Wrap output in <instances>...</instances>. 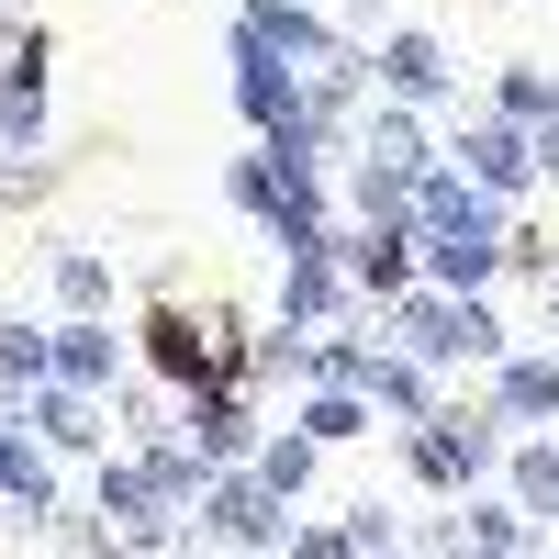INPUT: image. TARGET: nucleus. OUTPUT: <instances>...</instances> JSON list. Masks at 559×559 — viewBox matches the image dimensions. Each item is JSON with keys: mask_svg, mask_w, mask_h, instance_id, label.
<instances>
[{"mask_svg": "<svg viewBox=\"0 0 559 559\" xmlns=\"http://www.w3.org/2000/svg\"><path fill=\"white\" fill-rule=\"evenodd\" d=\"M392 324H403V358H426V369H448V358H503V324H492V302H471V292H392Z\"/></svg>", "mask_w": 559, "mask_h": 559, "instance_id": "nucleus-1", "label": "nucleus"}, {"mask_svg": "<svg viewBox=\"0 0 559 559\" xmlns=\"http://www.w3.org/2000/svg\"><path fill=\"white\" fill-rule=\"evenodd\" d=\"M292 492H269L258 471H224V481H202V537H236V548H292V515H280Z\"/></svg>", "mask_w": 559, "mask_h": 559, "instance_id": "nucleus-2", "label": "nucleus"}, {"mask_svg": "<svg viewBox=\"0 0 559 559\" xmlns=\"http://www.w3.org/2000/svg\"><path fill=\"white\" fill-rule=\"evenodd\" d=\"M459 168H471L481 191H503V202H515L526 179H537V134H526L515 112H492V123H471V134H459Z\"/></svg>", "mask_w": 559, "mask_h": 559, "instance_id": "nucleus-3", "label": "nucleus"}, {"mask_svg": "<svg viewBox=\"0 0 559 559\" xmlns=\"http://www.w3.org/2000/svg\"><path fill=\"white\" fill-rule=\"evenodd\" d=\"M57 381H79V392H112L123 381V336H112V324H57Z\"/></svg>", "mask_w": 559, "mask_h": 559, "instance_id": "nucleus-4", "label": "nucleus"}, {"mask_svg": "<svg viewBox=\"0 0 559 559\" xmlns=\"http://www.w3.org/2000/svg\"><path fill=\"white\" fill-rule=\"evenodd\" d=\"M492 414H503V426L559 414V358H492Z\"/></svg>", "mask_w": 559, "mask_h": 559, "instance_id": "nucleus-5", "label": "nucleus"}, {"mask_svg": "<svg viewBox=\"0 0 559 559\" xmlns=\"http://www.w3.org/2000/svg\"><path fill=\"white\" fill-rule=\"evenodd\" d=\"M381 90H392V102H448V57H437V34H392V45H381Z\"/></svg>", "mask_w": 559, "mask_h": 559, "instance_id": "nucleus-6", "label": "nucleus"}, {"mask_svg": "<svg viewBox=\"0 0 559 559\" xmlns=\"http://www.w3.org/2000/svg\"><path fill=\"white\" fill-rule=\"evenodd\" d=\"M437 548H526V503H459Z\"/></svg>", "mask_w": 559, "mask_h": 559, "instance_id": "nucleus-7", "label": "nucleus"}, {"mask_svg": "<svg viewBox=\"0 0 559 559\" xmlns=\"http://www.w3.org/2000/svg\"><path fill=\"white\" fill-rule=\"evenodd\" d=\"M302 437H313V448H347V437H369V392H347V381H324V392L302 403Z\"/></svg>", "mask_w": 559, "mask_h": 559, "instance_id": "nucleus-8", "label": "nucleus"}, {"mask_svg": "<svg viewBox=\"0 0 559 559\" xmlns=\"http://www.w3.org/2000/svg\"><path fill=\"white\" fill-rule=\"evenodd\" d=\"M57 302H68V313H102V302H112V269L90 258V247H57Z\"/></svg>", "mask_w": 559, "mask_h": 559, "instance_id": "nucleus-9", "label": "nucleus"}, {"mask_svg": "<svg viewBox=\"0 0 559 559\" xmlns=\"http://www.w3.org/2000/svg\"><path fill=\"white\" fill-rule=\"evenodd\" d=\"M492 102L515 112V123H548V112H559V79H548V68H503V79H492Z\"/></svg>", "mask_w": 559, "mask_h": 559, "instance_id": "nucleus-10", "label": "nucleus"}, {"mask_svg": "<svg viewBox=\"0 0 559 559\" xmlns=\"http://www.w3.org/2000/svg\"><path fill=\"white\" fill-rule=\"evenodd\" d=\"M258 481L269 492H302L313 481V437H258Z\"/></svg>", "mask_w": 559, "mask_h": 559, "instance_id": "nucleus-11", "label": "nucleus"}, {"mask_svg": "<svg viewBox=\"0 0 559 559\" xmlns=\"http://www.w3.org/2000/svg\"><path fill=\"white\" fill-rule=\"evenodd\" d=\"M515 503L526 515H559V448H515Z\"/></svg>", "mask_w": 559, "mask_h": 559, "instance_id": "nucleus-12", "label": "nucleus"}, {"mask_svg": "<svg viewBox=\"0 0 559 559\" xmlns=\"http://www.w3.org/2000/svg\"><path fill=\"white\" fill-rule=\"evenodd\" d=\"M45 369H57V347H45V336H23V324H0V381H12V392H34Z\"/></svg>", "mask_w": 559, "mask_h": 559, "instance_id": "nucleus-13", "label": "nucleus"}, {"mask_svg": "<svg viewBox=\"0 0 559 559\" xmlns=\"http://www.w3.org/2000/svg\"><path fill=\"white\" fill-rule=\"evenodd\" d=\"M392 537H403V526H392V515H381V503H358V515H347V526H336V548H392Z\"/></svg>", "mask_w": 559, "mask_h": 559, "instance_id": "nucleus-14", "label": "nucleus"}, {"mask_svg": "<svg viewBox=\"0 0 559 559\" xmlns=\"http://www.w3.org/2000/svg\"><path fill=\"white\" fill-rule=\"evenodd\" d=\"M548 313H559V269H548Z\"/></svg>", "mask_w": 559, "mask_h": 559, "instance_id": "nucleus-15", "label": "nucleus"}]
</instances>
